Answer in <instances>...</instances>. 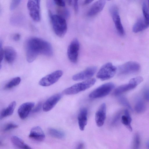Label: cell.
<instances>
[{
	"label": "cell",
	"mask_w": 149,
	"mask_h": 149,
	"mask_svg": "<svg viewBox=\"0 0 149 149\" xmlns=\"http://www.w3.org/2000/svg\"><path fill=\"white\" fill-rule=\"evenodd\" d=\"M20 35L19 33H17L14 34L13 36V39L15 41H18L20 40Z\"/></svg>",
	"instance_id": "74e56055"
},
{
	"label": "cell",
	"mask_w": 149,
	"mask_h": 149,
	"mask_svg": "<svg viewBox=\"0 0 149 149\" xmlns=\"http://www.w3.org/2000/svg\"><path fill=\"white\" fill-rule=\"evenodd\" d=\"M64 7L58 6V8L56 9V11L58 14V15L65 19L69 17L70 13L69 10Z\"/></svg>",
	"instance_id": "4316f807"
},
{
	"label": "cell",
	"mask_w": 149,
	"mask_h": 149,
	"mask_svg": "<svg viewBox=\"0 0 149 149\" xmlns=\"http://www.w3.org/2000/svg\"><path fill=\"white\" fill-rule=\"evenodd\" d=\"M142 10L143 18L147 25L149 26V13L148 8L145 3L143 2L142 5Z\"/></svg>",
	"instance_id": "83f0119b"
},
{
	"label": "cell",
	"mask_w": 149,
	"mask_h": 149,
	"mask_svg": "<svg viewBox=\"0 0 149 149\" xmlns=\"http://www.w3.org/2000/svg\"><path fill=\"white\" fill-rule=\"evenodd\" d=\"M16 105V102L13 101L11 102L6 108L3 109L0 113V119H1L12 115L13 113Z\"/></svg>",
	"instance_id": "7402d4cb"
},
{
	"label": "cell",
	"mask_w": 149,
	"mask_h": 149,
	"mask_svg": "<svg viewBox=\"0 0 149 149\" xmlns=\"http://www.w3.org/2000/svg\"><path fill=\"white\" fill-rule=\"evenodd\" d=\"M33 102H28L22 104L18 108L17 112L21 119L24 120L26 118L34 106Z\"/></svg>",
	"instance_id": "9a60e30c"
},
{
	"label": "cell",
	"mask_w": 149,
	"mask_h": 149,
	"mask_svg": "<svg viewBox=\"0 0 149 149\" xmlns=\"http://www.w3.org/2000/svg\"><path fill=\"white\" fill-rule=\"evenodd\" d=\"M84 145L82 143H80L77 146L76 149H84Z\"/></svg>",
	"instance_id": "ab89813d"
},
{
	"label": "cell",
	"mask_w": 149,
	"mask_h": 149,
	"mask_svg": "<svg viewBox=\"0 0 149 149\" xmlns=\"http://www.w3.org/2000/svg\"><path fill=\"white\" fill-rule=\"evenodd\" d=\"M40 0H30L28 1L27 6L29 15L35 21L38 22L41 19Z\"/></svg>",
	"instance_id": "52a82bcc"
},
{
	"label": "cell",
	"mask_w": 149,
	"mask_h": 149,
	"mask_svg": "<svg viewBox=\"0 0 149 149\" xmlns=\"http://www.w3.org/2000/svg\"><path fill=\"white\" fill-rule=\"evenodd\" d=\"M80 45L77 39H74L69 45L67 55L69 60L73 63H76L78 59Z\"/></svg>",
	"instance_id": "8fae6325"
},
{
	"label": "cell",
	"mask_w": 149,
	"mask_h": 149,
	"mask_svg": "<svg viewBox=\"0 0 149 149\" xmlns=\"http://www.w3.org/2000/svg\"><path fill=\"white\" fill-rule=\"evenodd\" d=\"M21 0H13L11 1L10 6V9L13 10L15 9L19 4Z\"/></svg>",
	"instance_id": "1f68e13d"
},
{
	"label": "cell",
	"mask_w": 149,
	"mask_h": 149,
	"mask_svg": "<svg viewBox=\"0 0 149 149\" xmlns=\"http://www.w3.org/2000/svg\"><path fill=\"white\" fill-rule=\"evenodd\" d=\"M21 81V78L19 77L13 78L5 85L4 87V89H10L17 86L19 84Z\"/></svg>",
	"instance_id": "d4e9b609"
},
{
	"label": "cell",
	"mask_w": 149,
	"mask_h": 149,
	"mask_svg": "<svg viewBox=\"0 0 149 149\" xmlns=\"http://www.w3.org/2000/svg\"><path fill=\"white\" fill-rule=\"evenodd\" d=\"M106 3L105 0H98L95 2L88 10L87 15L89 17L95 16L100 12L103 9Z\"/></svg>",
	"instance_id": "2e32d148"
},
{
	"label": "cell",
	"mask_w": 149,
	"mask_h": 149,
	"mask_svg": "<svg viewBox=\"0 0 149 149\" xmlns=\"http://www.w3.org/2000/svg\"><path fill=\"white\" fill-rule=\"evenodd\" d=\"M62 96L61 94L58 93L49 97L43 104V111L47 112L51 110L60 100Z\"/></svg>",
	"instance_id": "4fadbf2b"
},
{
	"label": "cell",
	"mask_w": 149,
	"mask_h": 149,
	"mask_svg": "<svg viewBox=\"0 0 149 149\" xmlns=\"http://www.w3.org/2000/svg\"><path fill=\"white\" fill-rule=\"evenodd\" d=\"M110 12L118 33L120 35L123 36L125 32L121 22L118 8L115 5L112 6L110 8Z\"/></svg>",
	"instance_id": "30bf717a"
},
{
	"label": "cell",
	"mask_w": 149,
	"mask_h": 149,
	"mask_svg": "<svg viewBox=\"0 0 149 149\" xmlns=\"http://www.w3.org/2000/svg\"><path fill=\"white\" fill-rule=\"evenodd\" d=\"M140 68L139 63L130 61L119 66L118 71L120 74L125 75L136 73L139 71Z\"/></svg>",
	"instance_id": "9c48e42d"
},
{
	"label": "cell",
	"mask_w": 149,
	"mask_h": 149,
	"mask_svg": "<svg viewBox=\"0 0 149 149\" xmlns=\"http://www.w3.org/2000/svg\"><path fill=\"white\" fill-rule=\"evenodd\" d=\"M146 146L147 149H149V141H148L146 142Z\"/></svg>",
	"instance_id": "b9f144b4"
},
{
	"label": "cell",
	"mask_w": 149,
	"mask_h": 149,
	"mask_svg": "<svg viewBox=\"0 0 149 149\" xmlns=\"http://www.w3.org/2000/svg\"><path fill=\"white\" fill-rule=\"evenodd\" d=\"M117 68L111 63L103 65L100 69L96 75V77L102 81L109 79L116 74Z\"/></svg>",
	"instance_id": "277c9868"
},
{
	"label": "cell",
	"mask_w": 149,
	"mask_h": 149,
	"mask_svg": "<svg viewBox=\"0 0 149 149\" xmlns=\"http://www.w3.org/2000/svg\"><path fill=\"white\" fill-rule=\"evenodd\" d=\"M115 87L114 84L109 82L104 84L92 92L89 97L91 98H97L108 95Z\"/></svg>",
	"instance_id": "5b68a950"
},
{
	"label": "cell",
	"mask_w": 149,
	"mask_h": 149,
	"mask_svg": "<svg viewBox=\"0 0 149 149\" xmlns=\"http://www.w3.org/2000/svg\"><path fill=\"white\" fill-rule=\"evenodd\" d=\"M141 144L140 136L138 133H136L134 136L132 149H139Z\"/></svg>",
	"instance_id": "f1b7e54d"
},
{
	"label": "cell",
	"mask_w": 149,
	"mask_h": 149,
	"mask_svg": "<svg viewBox=\"0 0 149 149\" xmlns=\"http://www.w3.org/2000/svg\"><path fill=\"white\" fill-rule=\"evenodd\" d=\"M143 81V78L140 76L136 77L130 79L129 83L120 86L114 90L113 93L115 96H118L128 91L134 89Z\"/></svg>",
	"instance_id": "8992f818"
},
{
	"label": "cell",
	"mask_w": 149,
	"mask_h": 149,
	"mask_svg": "<svg viewBox=\"0 0 149 149\" xmlns=\"http://www.w3.org/2000/svg\"><path fill=\"white\" fill-rule=\"evenodd\" d=\"M53 54L52 47L47 41L36 37L30 38L27 41L26 55L29 63L33 61L39 54L51 56Z\"/></svg>",
	"instance_id": "6da1fadb"
},
{
	"label": "cell",
	"mask_w": 149,
	"mask_h": 149,
	"mask_svg": "<svg viewBox=\"0 0 149 149\" xmlns=\"http://www.w3.org/2000/svg\"><path fill=\"white\" fill-rule=\"evenodd\" d=\"M118 100L119 102L121 104L132 110V109L130 103L125 97L120 96Z\"/></svg>",
	"instance_id": "f546056e"
},
{
	"label": "cell",
	"mask_w": 149,
	"mask_h": 149,
	"mask_svg": "<svg viewBox=\"0 0 149 149\" xmlns=\"http://www.w3.org/2000/svg\"><path fill=\"white\" fill-rule=\"evenodd\" d=\"M53 1L54 3L58 7H64L65 6V1L62 0H55Z\"/></svg>",
	"instance_id": "d6a6232c"
},
{
	"label": "cell",
	"mask_w": 149,
	"mask_h": 149,
	"mask_svg": "<svg viewBox=\"0 0 149 149\" xmlns=\"http://www.w3.org/2000/svg\"><path fill=\"white\" fill-rule=\"evenodd\" d=\"M88 111L86 108L81 109L78 116L79 125L80 130L83 131L87 123Z\"/></svg>",
	"instance_id": "ac0fdd59"
},
{
	"label": "cell",
	"mask_w": 149,
	"mask_h": 149,
	"mask_svg": "<svg viewBox=\"0 0 149 149\" xmlns=\"http://www.w3.org/2000/svg\"><path fill=\"white\" fill-rule=\"evenodd\" d=\"M97 70V68L95 66L88 67L84 70L74 75L72 79L76 81L89 79L94 74Z\"/></svg>",
	"instance_id": "7c38bea8"
},
{
	"label": "cell",
	"mask_w": 149,
	"mask_h": 149,
	"mask_svg": "<svg viewBox=\"0 0 149 149\" xmlns=\"http://www.w3.org/2000/svg\"><path fill=\"white\" fill-rule=\"evenodd\" d=\"M29 136L38 141H42L45 138V135L43 131L39 126L34 127L31 129Z\"/></svg>",
	"instance_id": "e0dca14e"
},
{
	"label": "cell",
	"mask_w": 149,
	"mask_h": 149,
	"mask_svg": "<svg viewBox=\"0 0 149 149\" xmlns=\"http://www.w3.org/2000/svg\"><path fill=\"white\" fill-rule=\"evenodd\" d=\"M18 126L15 123H9L7 124L3 128L4 131H7L10 130L17 128Z\"/></svg>",
	"instance_id": "4dcf8cb0"
},
{
	"label": "cell",
	"mask_w": 149,
	"mask_h": 149,
	"mask_svg": "<svg viewBox=\"0 0 149 149\" xmlns=\"http://www.w3.org/2000/svg\"><path fill=\"white\" fill-rule=\"evenodd\" d=\"M134 109L136 112L141 113L145 110L146 106L143 101L140 98L137 99L135 104Z\"/></svg>",
	"instance_id": "484cf974"
},
{
	"label": "cell",
	"mask_w": 149,
	"mask_h": 149,
	"mask_svg": "<svg viewBox=\"0 0 149 149\" xmlns=\"http://www.w3.org/2000/svg\"><path fill=\"white\" fill-rule=\"evenodd\" d=\"M148 27L143 17L140 18L133 25L132 31L135 33H137L145 30Z\"/></svg>",
	"instance_id": "ffe728a7"
},
{
	"label": "cell",
	"mask_w": 149,
	"mask_h": 149,
	"mask_svg": "<svg viewBox=\"0 0 149 149\" xmlns=\"http://www.w3.org/2000/svg\"><path fill=\"white\" fill-rule=\"evenodd\" d=\"M124 115L121 117L122 123L125 125L130 131H132V128L131 123L132 120L130 113L127 109L124 111Z\"/></svg>",
	"instance_id": "603a6c76"
},
{
	"label": "cell",
	"mask_w": 149,
	"mask_h": 149,
	"mask_svg": "<svg viewBox=\"0 0 149 149\" xmlns=\"http://www.w3.org/2000/svg\"><path fill=\"white\" fill-rule=\"evenodd\" d=\"M63 74L60 70L55 71L42 77L39 82V84L44 87L48 86L56 83Z\"/></svg>",
	"instance_id": "ba28073f"
},
{
	"label": "cell",
	"mask_w": 149,
	"mask_h": 149,
	"mask_svg": "<svg viewBox=\"0 0 149 149\" xmlns=\"http://www.w3.org/2000/svg\"><path fill=\"white\" fill-rule=\"evenodd\" d=\"M121 113L119 112L116 115L113 121L112 124H116L121 117Z\"/></svg>",
	"instance_id": "d590c367"
},
{
	"label": "cell",
	"mask_w": 149,
	"mask_h": 149,
	"mask_svg": "<svg viewBox=\"0 0 149 149\" xmlns=\"http://www.w3.org/2000/svg\"><path fill=\"white\" fill-rule=\"evenodd\" d=\"M73 5L75 12L77 13L78 9V1L74 0L73 3Z\"/></svg>",
	"instance_id": "f35d334b"
},
{
	"label": "cell",
	"mask_w": 149,
	"mask_h": 149,
	"mask_svg": "<svg viewBox=\"0 0 149 149\" xmlns=\"http://www.w3.org/2000/svg\"><path fill=\"white\" fill-rule=\"evenodd\" d=\"M3 58L9 63H12L15 60L16 53L15 50L12 47L7 46L3 49Z\"/></svg>",
	"instance_id": "d6986e66"
},
{
	"label": "cell",
	"mask_w": 149,
	"mask_h": 149,
	"mask_svg": "<svg viewBox=\"0 0 149 149\" xmlns=\"http://www.w3.org/2000/svg\"><path fill=\"white\" fill-rule=\"evenodd\" d=\"M93 1L92 0H86L84 1V4H88L91 3Z\"/></svg>",
	"instance_id": "60d3db41"
},
{
	"label": "cell",
	"mask_w": 149,
	"mask_h": 149,
	"mask_svg": "<svg viewBox=\"0 0 149 149\" xmlns=\"http://www.w3.org/2000/svg\"><path fill=\"white\" fill-rule=\"evenodd\" d=\"M143 95L144 99L147 101H149V88H146L144 90Z\"/></svg>",
	"instance_id": "836d02e7"
},
{
	"label": "cell",
	"mask_w": 149,
	"mask_h": 149,
	"mask_svg": "<svg viewBox=\"0 0 149 149\" xmlns=\"http://www.w3.org/2000/svg\"><path fill=\"white\" fill-rule=\"evenodd\" d=\"M48 132L50 136L56 138L61 139L65 136V134L63 132L54 128H49Z\"/></svg>",
	"instance_id": "cb8c5ba5"
},
{
	"label": "cell",
	"mask_w": 149,
	"mask_h": 149,
	"mask_svg": "<svg viewBox=\"0 0 149 149\" xmlns=\"http://www.w3.org/2000/svg\"><path fill=\"white\" fill-rule=\"evenodd\" d=\"M96 81L95 79L91 78L76 84L62 91V94L66 95L77 94L89 88L93 85Z\"/></svg>",
	"instance_id": "3957f363"
},
{
	"label": "cell",
	"mask_w": 149,
	"mask_h": 149,
	"mask_svg": "<svg viewBox=\"0 0 149 149\" xmlns=\"http://www.w3.org/2000/svg\"><path fill=\"white\" fill-rule=\"evenodd\" d=\"M11 141L15 146L20 149H32L25 143L22 139L17 136H13L11 138Z\"/></svg>",
	"instance_id": "44dd1931"
},
{
	"label": "cell",
	"mask_w": 149,
	"mask_h": 149,
	"mask_svg": "<svg viewBox=\"0 0 149 149\" xmlns=\"http://www.w3.org/2000/svg\"><path fill=\"white\" fill-rule=\"evenodd\" d=\"M0 61L1 63L3 58V49L2 47V44L1 42L0 41Z\"/></svg>",
	"instance_id": "8d00e7d4"
},
{
	"label": "cell",
	"mask_w": 149,
	"mask_h": 149,
	"mask_svg": "<svg viewBox=\"0 0 149 149\" xmlns=\"http://www.w3.org/2000/svg\"><path fill=\"white\" fill-rule=\"evenodd\" d=\"M42 104V103L41 102H39L35 107L33 109L32 112L36 113L39 111L42 107V106H43Z\"/></svg>",
	"instance_id": "e575fe53"
},
{
	"label": "cell",
	"mask_w": 149,
	"mask_h": 149,
	"mask_svg": "<svg viewBox=\"0 0 149 149\" xmlns=\"http://www.w3.org/2000/svg\"><path fill=\"white\" fill-rule=\"evenodd\" d=\"M68 3L70 5L72 3V1H68Z\"/></svg>",
	"instance_id": "7bdbcfd3"
},
{
	"label": "cell",
	"mask_w": 149,
	"mask_h": 149,
	"mask_svg": "<svg viewBox=\"0 0 149 149\" xmlns=\"http://www.w3.org/2000/svg\"><path fill=\"white\" fill-rule=\"evenodd\" d=\"M106 115V106L105 103H103L100 106L95 114V121L97 126L100 127L103 125Z\"/></svg>",
	"instance_id": "5bb4252c"
},
{
	"label": "cell",
	"mask_w": 149,
	"mask_h": 149,
	"mask_svg": "<svg viewBox=\"0 0 149 149\" xmlns=\"http://www.w3.org/2000/svg\"><path fill=\"white\" fill-rule=\"evenodd\" d=\"M49 14L55 33L60 37H63L67 29L65 19L58 15L53 14L50 11H49Z\"/></svg>",
	"instance_id": "7a4b0ae2"
},
{
	"label": "cell",
	"mask_w": 149,
	"mask_h": 149,
	"mask_svg": "<svg viewBox=\"0 0 149 149\" xmlns=\"http://www.w3.org/2000/svg\"></svg>",
	"instance_id": "ee69618b"
}]
</instances>
